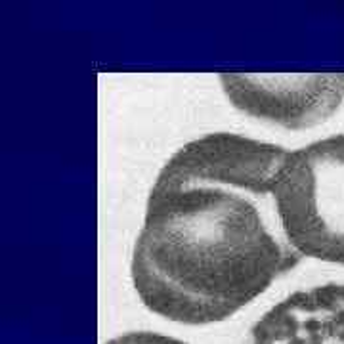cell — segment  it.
I'll return each instance as SVG.
<instances>
[{
    "label": "cell",
    "mask_w": 344,
    "mask_h": 344,
    "mask_svg": "<svg viewBox=\"0 0 344 344\" xmlns=\"http://www.w3.org/2000/svg\"><path fill=\"white\" fill-rule=\"evenodd\" d=\"M289 153L214 132L162 164L130 262L150 312L184 325L224 322L300 262L274 192Z\"/></svg>",
    "instance_id": "1"
},
{
    "label": "cell",
    "mask_w": 344,
    "mask_h": 344,
    "mask_svg": "<svg viewBox=\"0 0 344 344\" xmlns=\"http://www.w3.org/2000/svg\"><path fill=\"white\" fill-rule=\"evenodd\" d=\"M106 344H188L174 338L168 334L155 333V331H130V333L118 334L115 338L108 340Z\"/></svg>",
    "instance_id": "5"
},
{
    "label": "cell",
    "mask_w": 344,
    "mask_h": 344,
    "mask_svg": "<svg viewBox=\"0 0 344 344\" xmlns=\"http://www.w3.org/2000/svg\"><path fill=\"white\" fill-rule=\"evenodd\" d=\"M245 344H344V283L289 294L254 323Z\"/></svg>",
    "instance_id": "4"
},
{
    "label": "cell",
    "mask_w": 344,
    "mask_h": 344,
    "mask_svg": "<svg viewBox=\"0 0 344 344\" xmlns=\"http://www.w3.org/2000/svg\"><path fill=\"white\" fill-rule=\"evenodd\" d=\"M274 192L294 250L344 266V134L290 151Z\"/></svg>",
    "instance_id": "2"
},
{
    "label": "cell",
    "mask_w": 344,
    "mask_h": 344,
    "mask_svg": "<svg viewBox=\"0 0 344 344\" xmlns=\"http://www.w3.org/2000/svg\"><path fill=\"white\" fill-rule=\"evenodd\" d=\"M218 80L236 109L287 130L322 124L344 100V73H222Z\"/></svg>",
    "instance_id": "3"
}]
</instances>
